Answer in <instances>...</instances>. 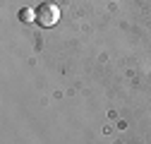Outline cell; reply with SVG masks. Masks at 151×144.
Returning <instances> with one entry per match:
<instances>
[{
    "label": "cell",
    "instance_id": "cell-2",
    "mask_svg": "<svg viewBox=\"0 0 151 144\" xmlns=\"http://www.w3.org/2000/svg\"><path fill=\"white\" fill-rule=\"evenodd\" d=\"M19 19H22V22H34V19H36V10L22 7V10H19Z\"/></svg>",
    "mask_w": 151,
    "mask_h": 144
},
{
    "label": "cell",
    "instance_id": "cell-1",
    "mask_svg": "<svg viewBox=\"0 0 151 144\" xmlns=\"http://www.w3.org/2000/svg\"><path fill=\"white\" fill-rule=\"evenodd\" d=\"M58 19H60V7L55 3H41L36 7V22L41 27H53L58 24Z\"/></svg>",
    "mask_w": 151,
    "mask_h": 144
}]
</instances>
